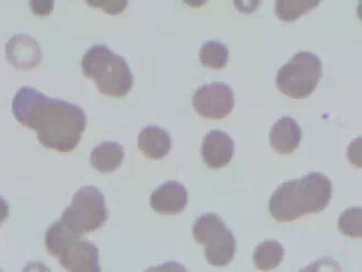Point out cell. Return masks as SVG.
<instances>
[{"label":"cell","mask_w":362,"mask_h":272,"mask_svg":"<svg viewBox=\"0 0 362 272\" xmlns=\"http://www.w3.org/2000/svg\"><path fill=\"white\" fill-rule=\"evenodd\" d=\"M0 272H1V271H0Z\"/></svg>","instance_id":"obj_25"},{"label":"cell","mask_w":362,"mask_h":272,"mask_svg":"<svg viewBox=\"0 0 362 272\" xmlns=\"http://www.w3.org/2000/svg\"><path fill=\"white\" fill-rule=\"evenodd\" d=\"M188 203V192L186 187L178 181H169L158 187L150 198V206L157 213L173 214L181 213Z\"/></svg>","instance_id":"obj_9"},{"label":"cell","mask_w":362,"mask_h":272,"mask_svg":"<svg viewBox=\"0 0 362 272\" xmlns=\"http://www.w3.org/2000/svg\"><path fill=\"white\" fill-rule=\"evenodd\" d=\"M192 234L196 242L205 246L206 259L211 266L224 267L234 259L236 239L217 214L207 213L198 217Z\"/></svg>","instance_id":"obj_5"},{"label":"cell","mask_w":362,"mask_h":272,"mask_svg":"<svg viewBox=\"0 0 362 272\" xmlns=\"http://www.w3.org/2000/svg\"><path fill=\"white\" fill-rule=\"evenodd\" d=\"M6 57L17 69H30L42 59L40 45L30 35H15L6 44Z\"/></svg>","instance_id":"obj_11"},{"label":"cell","mask_w":362,"mask_h":272,"mask_svg":"<svg viewBox=\"0 0 362 272\" xmlns=\"http://www.w3.org/2000/svg\"><path fill=\"white\" fill-rule=\"evenodd\" d=\"M319 4V0H279L275 6V11L283 22H296L302 15L317 7Z\"/></svg>","instance_id":"obj_17"},{"label":"cell","mask_w":362,"mask_h":272,"mask_svg":"<svg viewBox=\"0 0 362 272\" xmlns=\"http://www.w3.org/2000/svg\"><path fill=\"white\" fill-rule=\"evenodd\" d=\"M298 272H341V267L332 258H322Z\"/></svg>","instance_id":"obj_20"},{"label":"cell","mask_w":362,"mask_h":272,"mask_svg":"<svg viewBox=\"0 0 362 272\" xmlns=\"http://www.w3.org/2000/svg\"><path fill=\"white\" fill-rule=\"evenodd\" d=\"M83 74L95 82L96 88L104 96L120 98L130 92L134 75L128 63L107 46L90 47L82 59Z\"/></svg>","instance_id":"obj_3"},{"label":"cell","mask_w":362,"mask_h":272,"mask_svg":"<svg viewBox=\"0 0 362 272\" xmlns=\"http://www.w3.org/2000/svg\"><path fill=\"white\" fill-rule=\"evenodd\" d=\"M144 272H188L182 264L176 261H168L165 264L156 266V267H150L149 269Z\"/></svg>","instance_id":"obj_21"},{"label":"cell","mask_w":362,"mask_h":272,"mask_svg":"<svg viewBox=\"0 0 362 272\" xmlns=\"http://www.w3.org/2000/svg\"><path fill=\"white\" fill-rule=\"evenodd\" d=\"M302 129L293 118L283 117L272 127L269 142L275 152L290 155L301 142Z\"/></svg>","instance_id":"obj_12"},{"label":"cell","mask_w":362,"mask_h":272,"mask_svg":"<svg viewBox=\"0 0 362 272\" xmlns=\"http://www.w3.org/2000/svg\"><path fill=\"white\" fill-rule=\"evenodd\" d=\"M23 272H51L46 268L44 264L40 262H33V264H27Z\"/></svg>","instance_id":"obj_23"},{"label":"cell","mask_w":362,"mask_h":272,"mask_svg":"<svg viewBox=\"0 0 362 272\" xmlns=\"http://www.w3.org/2000/svg\"><path fill=\"white\" fill-rule=\"evenodd\" d=\"M339 230L346 237L361 238V208H350L341 214L340 219H339Z\"/></svg>","instance_id":"obj_19"},{"label":"cell","mask_w":362,"mask_h":272,"mask_svg":"<svg viewBox=\"0 0 362 272\" xmlns=\"http://www.w3.org/2000/svg\"><path fill=\"white\" fill-rule=\"evenodd\" d=\"M9 215V205L5 198L0 196V225L5 221Z\"/></svg>","instance_id":"obj_24"},{"label":"cell","mask_w":362,"mask_h":272,"mask_svg":"<svg viewBox=\"0 0 362 272\" xmlns=\"http://www.w3.org/2000/svg\"><path fill=\"white\" fill-rule=\"evenodd\" d=\"M13 117L37 134L44 147L69 152L78 147L86 129V115L75 104L52 99L36 89L23 86L13 96Z\"/></svg>","instance_id":"obj_1"},{"label":"cell","mask_w":362,"mask_h":272,"mask_svg":"<svg viewBox=\"0 0 362 272\" xmlns=\"http://www.w3.org/2000/svg\"><path fill=\"white\" fill-rule=\"evenodd\" d=\"M284 258V248L277 241H264L254 250L255 267L261 271H269L280 266Z\"/></svg>","instance_id":"obj_15"},{"label":"cell","mask_w":362,"mask_h":272,"mask_svg":"<svg viewBox=\"0 0 362 272\" xmlns=\"http://www.w3.org/2000/svg\"><path fill=\"white\" fill-rule=\"evenodd\" d=\"M59 259L69 272H101L99 249L82 238L69 246Z\"/></svg>","instance_id":"obj_8"},{"label":"cell","mask_w":362,"mask_h":272,"mask_svg":"<svg viewBox=\"0 0 362 272\" xmlns=\"http://www.w3.org/2000/svg\"><path fill=\"white\" fill-rule=\"evenodd\" d=\"M124 158L123 147L119 142H107L94 148L90 154V164L100 173L117 171Z\"/></svg>","instance_id":"obj_14"},{"label":"cell","mask_w":362,"mask_h":272,"mask_svg":"<svg viewBox=\"0 0 362 272\" xmlns=\"http://www.w3.org/2000/svg\"><path fill=\"white\" fill-rule=\"evenodd\" d=\"M202 156L208 167L223 169L233 159L234 142L224 131H211L204 139Z\"/></svg>","instance_id":"obj_10"},{"label":"cell","mask_w":362,"mask_h":272,"mask_svg":"<svg viewBox=\"0 0 362 272\" xmlns=\"http://www.w3.org/2000/svg\"><path fill=\"white\" fill-rule=\"evenodd\" d=\"M235 98L232 88L223 82L200 86L194 98L192 106L200 117L207 119H224L234 109Z\"/></svg>","instance_id":"obj_7"},{"label":"cell","mask_w":362,"mask_h":272,"mask_svg":"<svg viewBox=\"0 0 362 272\" xmlns=\"http://www.w3.org/2000/svg\"><path fill=\"white\" fill-rule=\"evenodd\" d=\"M322 76V62L311 52H298L276 75V86L292 99L309 98Z\"/></svg>","instance_id":"obj_4"},{"label":"cell","mask_w":362,"mask_h":272,"mask_svg":"<svg viewBox=\"0 0 362 272\" xmlns=\"http://www.w3.org/2000/svg\"><path fill=\"white\" fill-rule=\"evenodd\" d=\"M81 238L82 235L76 234L61 221H57L46 232V248L54 256H59L69 246H72L75 241Z\"/></svg>","instance_id":"obj_16"},{"label":"cell","mask_w":362,"mask_h":272,"mask_svg":"<svg viewBox=\"0 0 362 272\" xmlns=\"http://www.w3.org/2000/svg\"><path fill=\"white\" fill-rule=\"evenodd\" d=\"M138 146L147 157L161 159L170 152V135L157 125H149L139 135Z\"/></svg>","instance_id":"obj_13"},{"label":"cell","mask_w":362,"mask_h":272,"mask_svg":"<svg viewBox=\"0 0 362 272\" xmlns=\"http://www.w3.org/2000/svg\"><path fill=\"white\" fill-rule=\"evenodd\" d=\"M107 219L103 194L93 186L82 187L73 196L72 203L63 212L59 221L78 235L101 227Z\"/></svg>","instance_id":"obj_6"},{"label":"cell","mask_w":362,"mask_h":272,"mask_svg":"<svg viewBox=\"0 0 362 272\" xmlns=\"http://www.w3.org/2000/svg\"><path fill=\"white\" fill-rule=\"evenodd\" d=\"M332 183L321 173L285 181L269 198V210L277 222L294 221L306 214L319 213L330 203Z\"/></svg>","instance_id":"obj_2"},{"label":"cell","mask_w":362,"mask_h":272,"mask_svg":"<svg viewBox=\"0 0 362 272\" xmlns=\"http://www.w3.org/2000/svg\"><path fill=\"white\" fill-rule=\"evenodd\" d=\"M103 8L109 13H120L127 7V1H107L103 3Z\"/></svg>","instance_id":"obj_22"},{"label":"cell","mask_w":362,"mask_h":272,"mask_svg":"<svg viewBox=\"0 0 362 272\" xmlns=\"http://www.w3.org/2000/svg\"><path fill=\"white\" fill-rule=\"evenodd\" d=\"M228 48L225 44L211 40L200 48L199 60L204 67L221 69L226 67L228 62Z\"/></svg>","instance_id":"obj_18"}]
</instances>
